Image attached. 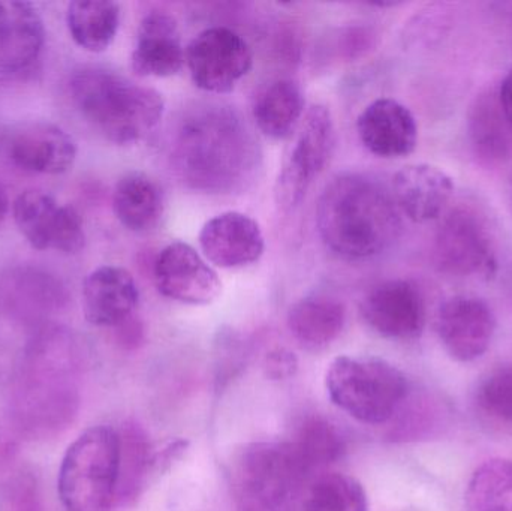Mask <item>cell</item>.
Returning <instances> with one entry per match:
<instances>
[{
  "label": "cell",
  "instance_id": "obj_1",
  "mask_svg": "<svg viewBox=\"0 0 512 511\" xmlns=\"http://www.w3.org/2000/svg\"><path fill=\"white\" fill-rule=\"evenodd\" d=\"M316 225L328 249L349 261L384 254L402 230L393 195L373 177L346 173L334 177L318 200Z\"/></svg>",
  "mask_w": 512,
  "mask_h": 511
},
{
  "label": "cell",
  "instance_id": "obj_2",
  "mask_svg": "<svg viewBox=\"0 0 512 511\" xmlns=\"http://www.w3.org/2000/svg\"><path fill=\"white\" fill-rule=\"evenodd\" d=\"M69 92L81 116L111 143H138L161 123L165 99L153 87L104 68L72 74Z\"/></svg>",
  "mask_w": 512,
  "mask_h": 511
},
{
  "label": "cell",
  "instance_id": "obj_3",
  "mask_svg": "<svg viewBox=\"0 0 512 511\" xmlns=\"http://www.w3.org/2000/svg\"><path fill=\"white\" fill-rule=\"evenodd\" d=\"M120 437L110 426L84 431L63 456L57 492L66 511H111L117 503Z\"/></svg>",
  "mask_w": 512,
  "mask_h": 511
},
{
  "label": "cell",
  "instance_id": "obj_4",
  "mask_svg": "<svg viewBox=\"0 0 512 511\" xmlns=\"http://www.w3.org/2000/svg\"><path fill=\"white\" fill-rule=\"evenodd\" d=\"M325 387L339 410L364 425L390 422L409 393L405 374L373 357H336L328 366Z\"/></svg>",
  "mask_w": 512,
  "mask_h": 511
},
{
  "label": "cell",
  "instance_id": "obj_5",
  "mask_svg": "<svg viewBox=\"0 0 512 511\" xmlns=\"http://www.w3.org/2000/svg\"><path fill=\"white\" fill-rule=\"evenodd\" d=\"M233 476L246 509L279 511L297 495L309 471L292 443L259 441L240 450Z\"/></svg>",
  "mask_w": 512,
  "mask_h": 511
},
{
  "label": "cell",
  "instance_id": "obj_6",
  "mask_svg": "<svg viewBox=\"0 0 512 511\" xmlns=\"http://www.w3.org/2000/svg\"><path fill=\"white\" fill-rule=\"evenodd\" d=\"M336 144L333 116L325 105L307 108L286 149L274 186V200L283 212L297 209L327 167Z\"/></svg>",
  "mask_w": 512,
  "mask_h": 511
},
{
  "label": "cell",
  "instance_id": "obj_7",
  "mask_svg": "<svg viewBox=\"0 0 512 511\" xmlns=\"http://www.w3.org/2000/svg\"><path fill=\"white\" fill-rule=\"evenodd\" d=\"M435 260L442 272L459 278H493L498 246L487 216L471 204H459L442 219L435 237Z\"/></svg>",
  "mask_w": 512,
  "mask_h": 511
},
{
  "label": "cell",
  "instance_id": "obj_8",
  "mask_svg": "<svg viewBox=\"0 0 512 511\" xmlns=\"http://www.w3.org/2000/svg\"><path fill=\"white\" fill-rule=\"evenodd\" d=\"M186 66L198 89L222 95L233 92L251 72L254 54L248 41L236 30L209 27L189 42Z\"/></svg>",
  "mask_w": 512,
  "mask_h": 511
},
{
  "label": "cell",
  "instance_id": "obj_9",
  "mask_svg": "<svg viewBox=\"0 0 512 511\" xmlns=\"http://www.w3.org/2000/svg\"><path fill=\"white\" fill-rule=\"evenodd\" d=\"M189 122L183 128L179 144V158L182 162L180 170L188 174L189 179L197 182L219 183L233 179L236 164L239 165L243 156V131L239 120H234L225 134L219 131V117H203Z\"/></svg>",
  "mask_w": 512,
  "mask_h": 511
},
{
  "label": "cell",
  "instance_id": "obj_10",
  "mask_svg": "<svg viewBox=\"0 0 512 511\" xmlns=\"http://www.w3.org/2000/svg\"><path fill=\"white\" fill-rule=\"evenodd\" d=\"M14 221L24 239L38 251L78 254L86 245L83 219L72 206H62L38 189L18 195L12 206Z\"/></svg>",
  "mask_w": 512,
  "mask_h": 511
},
{
  "label": "cell",
  "instance_id": "obj_11",
  "mask_svg": "<svg viewBox=\"0 0 512 511\" xmlns=\"http://www.w3.org/2000/svg\"><path fill=\"white\" fill-rule=\"evenodd\" d=\"M153 279L162 296L189 306L212 305L224 288L215 267L185 242L170 243L159 252Z\"/></svg>",
  "mask_w": 512,
  "mask_h": 511
},
{
  "label": "cell",
  "instance_id": "obj_12",
  "mask_svg": "<svg viewBox=\"0 0 512 511\" xmlns=\"http://www.w3.org/2000/svg\"><path fill=\"white\" fill-rule=\"evenodd\" d=\"M361 315L370 329L393 341H414L426 327V302L414 282H379L361 300Z\"/></svg>",
  "mask_w": 512,
  "mask_h": 511
},
{
  "label": "cell",
  "instance_id": "obj_13",
  "mask_svg": "<svg viewBox=\"0 0 512 511\" xmlns=\"http://www.w3.org/2000/svg\"><path fill=\"white\" fill-rule=\"evenodd\" d=\"M436 330L445 351L457 362H474L492 345L496 317L489 303L474 296H456L444 303Z\"/></svg>",
  "mask_w": 512,
  "mask_h": 511
},
{
  "label": "cell",
  "instance_id": "obj_14",
  "mask_svg": "<svg viewBox=\"0 0 512 511\" xmlns=\"http://www.w3.org/2000/svg\"><path fill=\"white\" fill-rule=\"evenodd\" d=\"M3 152L20 170L56 176L71 170L77 159V143L59 126L24 123L6 135Z\"/></svg>",
  "mask_w": 512,
  "mask_h": 511
},
{
  "label": "cell",
  "instance_id": "obj_15",
  "mask_svg": "<svg viewBox=\"0 0 512 511\" xmlns=\"http://www.w3.org/2000/svg\"><path fill=\"white\" fill-rule=\"evenodd\" d=\"M204 258L219 269H243L261 260L265 239L258 222L242 212L209 219L198 236Z\"/></svg>",
  "mask_w": 512,
  "mask_h": 511
},
{
  "label": "cell",
  "instance_id": "obj_16",
  "mask_svg": "<svg viewBox=\"0 0 512 511\" xmlns=\"http://www.w3.org/2000/svg\"><path fill=\"white\" fill-rule=\"evenodd\" d=\"M357 132L363 146L378 158H405L418 143L414 114L393 98L370 102L358 116Z\"/></svg>",
  "mask_w": 512,
  "mask_h": 511
},
{
  "label": "cell",
  "instance_id": "obj_17",
  "mask_svg": "<svg viewBox=\"0 0 512 511\" xmlns=\"http://www.w3.org/2000/svg\"><path fill=\"white\" fill-rule=\"evenodd\" d=\"M186 63L179 23L165 11H150L141 20L131 68L143 78H168L179 74Z\"/></svg>",
  "mask_w": 512,
  "mask_h": 511
},
{
  "label": "cell",
  "instance_id": "obj_18",
  "mask_svg": "<svg viewBox=\"0 0 512 511\" xmlns=\"http://www.w3.org/2000/svg\"><path fill=\"white\" fill-rule=\"evenodd\" d=\"M138 300L137 282L123 267H98L84 279L83 312L93 326H120L134 317Z\"/></svg>",
  "mask_w": 512,
  "mask_h": 511
},
{
  "label": "cell",
  "instance_id": "obj_19",
  "mask_svg": "<svg viewBox=\"0 0 512 511\" xmlns=\"http://www.w3.org/2000/svg\"><path fill=\"white\" fill-rule=\"evenodd\" d=\"M453 194V179L435 165H406L393 177L391 195L397 209L417 224L438 219Z\"/></svg>",
  "mask_w": 512,
  "mask_h": 511
},
{
  "label": "cell",
  "instance_id": "obj_20",
  "mask_svg": "<svg viewBox=\"0 0 512 511\" xmlns=\"http://www.w3.org/2000/svg\"><path fill=\"white\" fill-rule=\"evenodd\" d=\"M44 42V21L35 5L0 0V72L26 71L41 56Z\"/></svg>",
  "mask_w": 512,
  "mask_h": 511
},
{
  "label": "cell",
  "instance_id": "obj_21",
  "mask_svg": "<svg viewBox=\"0 0 512 511\" xmlns=\"http://www.w3.org/2000/svg\"><path fill=\"white\" fill-rule=\"evenodd\" d=\"M286 324L301 347L322 350L342 335L346 324L345 305L336 297L312 294L291 306Z\"/></svg>",
  "mask_w": 512,
  "mask_h": 511
},
{
  "label": "cell",
  "instance_id": "obj_22",
  "mask_svg": "<svg viewBox=\"0 0 512 511\" xmlns=\"http://www.w3.org/2000/svg\"><path fill=\"white\" fill-rule=\"evenodd\" d=\"M113 210L117 221L132 233L155 230L165 212L161 186L140 171L120 177L114 186Z\"/></svg>",
  "mask_w": 512,
  "mask_h": 511
},
{
  "label": "cell",
  "instance_id": "obj_23",
  "mask_svg": "<svg viewBox=\"0 0 512 511\" xmlns=\"http://www.w3.org/2000/svg\"><path fill=\"white\" fill-rule=\"evenodd\" d=\"M306 114V99L300 84L289 78L273 81L261 90L254 105L259 131L273 140L291 138Z\"/></svg>",
  "mask_w": 512,
  "mask_h": 511
},
{
  "label": "cell",
  "instance_id": "obj_24",
  "mask_svg": "<svg viewBox=\"0 0 512 511\" xmlns=\"http://www.w3.org/2000/svg\"><path fill=\"white\" fill-rule=\"evenodd\" d=\"M469 137L475 155L486 164H501L512 152V125L505 117L498 96L489 93L475 101L469 117Z\"/></svg>",
  "mask_w": 512,
  "mask_h": 511
},
{
  "label": "cell",
  "instance_id": "obj_25",
  "mask_svg": "<svg viewBox=\"0 0 512 511\" xmlns=\"http://www.w3.org/2000/svg\"><path fill=\"white\" fill-rule=\"evenodd\" d=\"M71 38L90 53H102L113 44L120 26V5L108 0H75L66 11Z\"/></svg>",
  "mask_w": 512,
  "mask_h": 511
},
{
  "label": "cell",
  "instance_id": "obj_26",
  "mask_svg": "<svg viewBox=\"0 0 512 511\" xmlns=\"http://www.w3.org/2000/svg\"><path fill=\"white\" fill-rule=\"evenodd\" d=\"M120 437V474L117 503L131 504L146 488L147 480L155 473V452H152L146 431L135 422L123 425Z\"/></svg>",
  "mask_w": 512,
  "mask_h": 511
},
{
  "label": "cell",
  "instance_id": "obj_27",
  "mask_svg": "<svg viewBox=\"0 0 512 511\" xmlns=\"http://www.w3.org/2000/svg\"><path fill=\"white\" fill-rule=\"evenodd\" d=\"M291 443L309 474L334 464L346 452L342 432L330 420L321 416L304 419L298 428L297 437Z\"/></svg>",
  "mask_w": 512,
  "mask_h": 511
},
{
  "label": "cell",
  "instance_id": "obj_28",
  "mask_svg": "<svg viewBox=\"0 0 512 511\" xmlns=\"http://www.w3.org/2000/svg\"><path fill=\"white\" fill-rule=\"evenodd\" d=\"M469 511H512V462H486L469 483Z\"/></svg>",
  "mask_w": 512,
  "mask_h": 511
},
{
  "label": "cell",
  "instance_id": "obj_29",
  "mask_svg": "<svg viewBox=\"0 0 512 511\" xmlns=\"http://www.w3.org/2000/svg\"><path fill=\"white\" fill-rule=\"evenodd\" d=\"M304 511H369L363 485L346 474L319 477L307 494Z\"/></svg>",
  "mask_w": 512,
  "mask_h": 511
},
{
  "label": "cell",
  "instance_id": "obj_30",
  "mask_svg": "<svg viewBox=\"0 0 512 511\" xmlns=\"http://www.w3.org/2000/svg\"><path fill=\"white\" fill-rule=\"evenodd\" d=\"M5 293L24 305L50 308L65 300V288L59 279L44 270L20 267L3 278Z\"/></svg>",
  "mask_w": 512,
  "mask_h": 511
},
{
  "label": "cell",
  "instance_id": "obj_31",
  "mask_svg": "<svg viewBox=\"0 0 512 511\" xmlns=\"http://www.w3.org/2000/svg\"><path fill=\"white\" fill-rule=\"evenodd\" d=\"M477 404L490 419L512 425V368H499L481 380Z\"/></svg>",
  "mask_w": 512,
  "mask_h": 511
},
{
  "label": "cell",
  "instance_id": "obj_32",
  "mask_svg": "<svg viewBox=\"0 0 512 511\" xmlns=\"http://www.w3.org/2000/svg\"><path fill=\"white\" fill-rule=\"evenodd\" d=\"M264 374L268 380L283 381L294 377L298 371V359L285 347L273 348L264 359Z\"/></svg>",
  "mask_w": 512,
  "mask_h": 511
},
{
  "label": "cell",
  "instance_id": "obj_33",
  "mask_svg": "<svg viewBox=\"0 0 512 511\" xmlns=\"http://www.w3.org/2000/svg\"><path fill=\"white\" fill-rule=\"evenodd\" d=\"M116 329L117 341L120 342L122 347L128 348V350H134V348H138L143 344L144 327L143 324L135 320L134 317L126 320L125 323L120 324Z\"/></svg>",
  "mask_w": 512,
  "mask_h": 511
},
{
  "label": "cell",
  "instance_id": "obj_34",
  "mask_svg": "<svg viewBox=\"0 0 512 511\" xmlns=\"http://www.w3.org/2000/svg\"><path fill=\"white\" fill-rule=\"evenodd\" d=\"M498 99L505 117H507L508 122L512 125V69L505 75L504 81H502Z\"/></svg>",
  "mask_w": 512,
  "mask_h": 511
},
{
  "label": "cell",
  "instance_id": "obj_35",
  "mask_svg": "<svg viewBox=\"0 0 512 511\" xmlns=\"http://www.w3.org/2000/svg\"><path fill=\"white\" fill-rule=\"evenodd\" d=\"M9 212V200L8 194H6L5 188L0 185V224L5 221L6 216Z\"/></svg>",
  "mask_w": 512,
  "mask_h": 511
}]
</instances>
